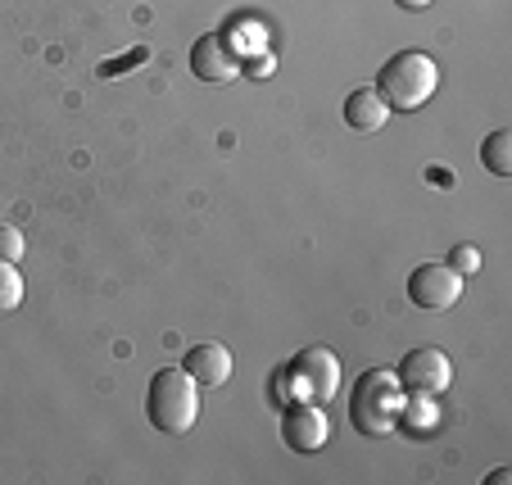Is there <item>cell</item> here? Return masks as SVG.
I'll return each mask as SVG.
<instances>
[{
    "label": "cell",
    "mask_w": 512,
    "mask_h": 485,
    "mask_svg": "<svg viewBox=\"0 0 512 485\" xmlns=\"http://www.w3.org/2000/svg\"><path fill=\"white\" fill-rule=\"evenodd\" d=\"M435 87H440V68H435V59L426 55V50H399L377 73L381 100H386L390 109H399V114L422 109L426 100L435 96Z\"/></svg>",
    "instance_id": "3"
},
{
    "label": "cell",
    "mask_w": 512,
    "mask_h": 485,
    "mask_svg": "<svg viewBox=\"0 0 512 485\" xmlns=\"http://www.w3.org/2000/svg\"><path fill=\"white\" fill-rule=\"evenodd\" d=\"M191 73L200 82H232L236 73H241V55H236L232 37L209 32V37L195 41L191 46Z\"/></svg>",
    "instance_id": "8"
},
{
    "label": "cell",
    "mask_w": 512,
    "mask_h": 485,
    "mask_svg": "<svg viewBox=\"0 0 512 485\" xmlns=\"http://www.w3.org/2000/svg\"><path fill=\"white\" fill-rule=\"evenodd\" d=\"M145 418L159 436H186L200 418V386L191 381L186 368H164L150 377L145 390Z\"/></svg>",
    "instance_id": "1"
},
{
    "label": "cell",
    "mask_w": 512,
    "mask_h": 485,
    "mask_svg": "<svg viewBox=\"0 0 512 485\" xmlns=\"http://www.w3.org/2000/svg\"><path fill=\"white\" fill-rule=\"evenodd\" d=\"M399 10H426V5H431V0H395Z\"/></svg>",
    "instance_id": "16"
},
{
    "label": "cell",
    "mask_w": 512,
    "mask_h": 485,
    "mask_svg": "<svg viewBox=\"0 0 512 485\" xmlns=\"http://www.w3.org/2000/svg\"><path fill=\"white\" fill-rule=\"evenodd\" d=\"M435 418H440L435 399H422V395H408L404 408H399V427L413 431V436H426V431L435 427Z\"/></svg>",
    "instance_id": "12"
},
{
    "label": "cell",
    "mask_w": 512,
    "mask_h": 485,
    "mask_svg": "<svg viewBox=\"0 0 512 485\" xmlns=\"http://www.w3.org/2000/svg\"><path fill=\"white\" fill-rule=\"evenodd\" d=\"M449 268H454L458 277H472V272L481 268V250H476V245H458V250L449 254Z\"/></svg>",
    "instance_id": "15"
},
{
    "label": "cell",
    "mask_w": 512,
    "mask_h": 485,
    "mask_svg": "<svg viewBox=\"0 0 512 485\" xmlns=\"http://www.w3.org/2000/svg\"><path fill=\"white\" fill-rule=\"evenodd\" d=\"M23 232L19 227H10V223H0V259H10V263H19L23 259Z\"/></svg>",
    "instance_id": "14"
},
{
    "label": "cell",
    "mask_w": 512,
    "mask_h": 485,
    "mask_svg": "<svg viewBox=\"0 0 512 485\" xmlns=\"http://www.w3.org/2000/svg\"><path fill=\"white\" fill-rule=\"evenodd\" d=\"M182 368L191 372V381L200 390H213V386H223L227 377H232V350L227 345H191L182 359Z\"/></svg>",
    "instance_id": "9"
},
{
    "label": "cell",
    "mask_w": 512,
    "mask_h": 485,
    "mask_svg": "<svg viewBox=\"0 0 512 485\" xmlns=\"http://www.w3.org/2000/svg\"><path fill=\"white\" fill-rule=\"evenodd\" d=\"M390 114H395V109L381 100L377 87H354L345 96V123L354 127V132H381V127L390 123Z\"/></svg>",
    "instance_id": "10"
},
{
    "label": "cell",
    "mask_w": 512,
    "mask_h": 485,
    "mask_svg": "<svg viewBox=\"0 0 512 485\" xmlns=\"http://www.w3.org/2000/svg\"><path fill=\"white\" fill-rule=\"evenodd\" d=\"M481 164L490 168L494 177H512V132H508V127H499V132L485 136Z\"/></svg>",
    "instance_id": "11"
},
{
    "label": "cell",
    "mask_w": 512,
    "mask_h": 485,
    "mask_svg": "<svg viewBox=\"0 0 512 485\" xmlns=\"http://www.w3.org/2000/svg\"><path fill=\"white\" fill-rule=\"evenodd\" d=\"M281 377L295 386V395L300 399L327 404V399L336 395V386H340V359L331 350H322V345H309V350H300L295 359H290V368L281 372Z\"/></svg>",
    "instance_id": "4"
},
{
    "label": "cell",
    "mask_w": 512,
    "mask_h": 485,
    "mask_svg": "<svg viewBox=\"0 0 512 485\" xmlns=\"http://www.w3.org/2000/svg\"><path fill=\"white\" fill-rule=\"evenodd\" d=\"M458 295H463V277H458L449 263H417L408 272V300L426 313H440V309H454Z\"/></svg>",
    "instance_id": "6"
},
{
    "label": "cell",
    "mask_w": 512,
    "mask_h": 485,
    "mask_svg": "<svg viewBox=\"0 0 512 485\" xmlns=\"http://www.w3.org/2000/svg\"><path fill=\"white\" fill-rule=\"evenodd\" d=\"M490 485H508V467H494V472H490Z\"/></svg>",
    "instance_id": "17"
},
{
    "label": "cell",
    "mask_w": 512,
    "mask_h": 485,
    "mask_svg": "<svg viewBox=\"0 0 512 485\" xmlns=\"http://www.w3.org/2000/svg\"><path fill=\"white\" fill-rule=\"evenodd\" d=\"M19 304H23V272H19V263L0 259V318L14 313Z\"/></svg>",
    "instance_id": "13"
},
{
    "label": "cell",
    "mask_w": 512,
    "mask_h": 485,
    "mask_svg": "<svg viewBox=\"0 0 512 485\" xmlns=\"http://www.w3.org/2000/svg\"><path fill=\"white\" fill-rule=\"evenodd\" d=\"M399 386H404V395H422V399H440L449 390V381H454V363H449L445 350H431V345H422V350H408L404 363L395 368Z\"/></svg>",
    "instance_id": "5"
},
{
    "label": "cell",
    "mask_w": 512,
    "mask_h": 485,
    "mask_svg": "<svg viewBox=\"0 0 512 485\" xmlns=\"http://www.w3.org/2000/svg\"><path fill=\"white\" fill-rule=\"evenodd\" d=\"M399 408H404V386H399V377L386 368H372V372H363L354 386L349 422H354L358 436H395Z\"/></svg>",
    "instance_id": "2"
},
{
    "label": "cell",
    "mask_w": 512,
    "mask_h": 485,
    "mask_svg": "<svg viewBox=\"0 0 512 485\" xmlns=\"http://www.w3.org/2000/svg\"><path fill=\"white\" fill-rule=\"evenodd\" d=\"M281 436H286V445L295 449V454H318V449L331 440V418L322 413V404H313V399H300V404L286 408Z\"/></svg>",
    "instance_id": "7"
}]
</instances>
